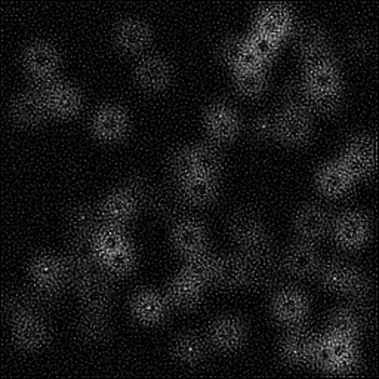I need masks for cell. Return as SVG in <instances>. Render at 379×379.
Returning a JSON list of instances; mask_svg holds the SVG:
<instances>
[{
	"label": "cell",
	"instance_id": "cell-42",
	"mask_svg": "<svg viewBox=\"0 0 379 379\" xmlns=\"http://www.w3.org/2000/svg\"><path fill=\"white\" fill-rule=\"evenodd\" d=\"M174 169L179 176L190 178L197 174L194 152H181L174 160Z\"/></svg>",
	"mask_w": 379,
	"mask_h": 379
},
{
	"label": "cell",
	"instance_id": "cell-45",
	"mask_svg": "<svg viewBox=\"0 0 379 379\" xmlns=\"http://www.w3.org/2000/svg\"><path fill=\"white\" fill-rule=\"evenodd\" d=\"M35 88L38 91V96H49V98H51L60 86L57 84L55 77L51 76V73H49V74L38 76V79L35 81Z\"/></svg>",
	"mask_w": 379,
	"mask_h": 379
},
{
	"label": "cell",
	"instance_id": "cell-26",
	"mask_svg": "<svg viewBox=\"0 0 379 379\" xmlns=\"http://www.w3.org/2000/svg\"><path fill=\"white\" fill-rule=\"evenodd\" d=\"M233 228H234L236 236L240 237L246 244L261 237L258 222L249 212H242L239 213V215H236Z\"/></svg>",
	"mask_w": 379,
	"mask_h": 379
},
{
	"label": "cell",
	"instance_id": "cell-37",
	"mask_svg": "<svg viewBox=\"0 0 379 379\" xmlns=\"http://www.w3.org/2000/svg\"><path fill=\"white\" fill-rule=\"evenodd\" d=\"M249 49L252 51V54L258 58V61L270 58L274 52V49H276V39L266 35V33L258 31L251 40Z\"/></svg>",
	"mask_w": 379,
	"mask_h": 379
},
{
	"label": "cell",
	"instance_id": "cell-17",
	"mask_svg": "<svg viewBox=\"0 0 379 379\" xmlns=\"http://www.w3.org/2000/svg\"><path fill=\"white\" fill-rule=\"evenodd\" d=\"M35 277L43 288H54L62 276V268L60 262L51 256H43L35 264Z\"/></svg>",
	"mask_w": 379,
	"mask_h": 379
},
{
	"label": "cell",
	"instance_id": "cell-31",
	"mask_svg": "<svg viewBox=\"0 0 379 379\" xmlns=\"http://www.w3.org/2000/svg\"><path fill=\"white\" fill-rule=\"evenodd\" d=\"M353 270L341 262H331L327 264L323 270V280L332 288H342L345 289L350 282Z\"/></svg>",
	"mask_w": 379,
	"mask_h": 379
},
{
	"label": "cell",
	"instance_id": "cell-29",
	"mask_svg": "<svg viewBox=\"0 0 379 379\" xmlns=\"http://www.w3.org/2000/svg\"><path fill=\"white\" fill-rule=\"evenodd\" d=\"M122 248H125V237L119 232V228L108 227V228L103 230L101 234L98 236L96 249L104 258L113 252L122 249Z\"/></svg>",
	"mask_w": 379,
	"mask_h": 379
},
{
	"label": "cell",
	"instance_id": "cell-35",
	"mask_svg": "<svg viewBox=\"0 0 379 379\" xmlns=\"http://www.w3.org/2000/svg\"><path fill=\"white\" fill-rule=\"evenodd\" d=\"M197 174H210L220 164V154L212 147H200L194 152Z\"/></svg>",
	"mask_w": 379,
	"mask_h": 379
},
{
	"label": "cell",
	"instance_id": "cell-16",
	"mask_svg": "<svg viewBox=\"0 0 379 379\" xmlns=\"http://www.w3.org/2000/svg\"><path fill=\"white\" fill-rule=\"evenodd\" d=\"M215 276L222 285L236 286L240 285L246 277V267L240 259L227 258L215 267Z\"/></svg>",
	"mask_w": 379,
	"mask_h": 379
},
{
	"label": "cell",
	"instance_id": "cell-44",
	"mask_svg": "<svg viewBox=\"0 0 379 379\" xmlns=\"http://www.w3.org/2000/svg\"><path fill=\"white\" fill-rule=\"evenodd\" d=\"M84 331L88 336L98 339L106 335L107 332V322L103 316L100 315H91L86 317L84 323Z\"/></svg>",
	"mask_w": 379,
	"mask_h": 379
},
{
	"label": "cell",
	"instance_id": "cell-2",
	"mask_svg": "<svg viewBox=\"0 0 379 379\" xmlns=\"http://www.w3.org/2000/svg\"><path fill=\"white\" fill-rule=\"evenodd\" d=\"M368 225L366 221L356 215V213H350L339 220L336 225V236L338 239L345 244H358L361 240L366 237Z\"/></svg>",
	"mask_w": 379,
	"mask_h": 379
},
{
	"label": "cell",
	"instance_id": "cell-30",
	"mask_svg": "<svg viewBox=\"0 0 379 379\" xmlns=\"http://www.w3.org/2000/svg\"><path fill=\"white\" fill-rule=\"evenodd\" d=\"M338 85V76L332 67L312 70L310 74V88L316 94L335 91Z\"/></svg>",
	"mask_w": 379,
	"mask_h": 379
},
{
	"label": "cell",
	"instance_id": "cell-23",
	"mask_svg": "<svg viewBox=\"0 0 379 379\" xmlns=\"http://www.w3.org/2000/svg\"><path fill=\"white\" fill-rule=\"evenodd\" d=\"M215 262H213V259L208 254L194 252L193 256L188 259L187 273L190 278L199 283L209 278L212 274H215Z\"/></svg>",
	"mask_w": 379,
	"mask_h": 379
},
{
	"label": "cell",
	"instance_id": "cell-12",
	"mask_svg": "<svg viewBox=\"0 0 379 379\" xmlns=\"http://www.w3.org/2000/svg\"><path fill=\"white\" fill-rule=\"evenodd\" d=\"M148 38L147 28L142 23L135 21V20H129L123 23L119 30H118V39L120 45L126 49H140L145 45Z\"/></svg>",
	"mask_w": 379,
	"mask_h": 379
},
{
	"label": "cell",
	"instance_id": "cell-38",
	"mask_svg": "<svg viewBox=\"0 0 379 379\" xmlns=\"http://www.w3.org/2000/svg\"><path fill=\"white\" fill-rule=\"evenodd\" d=\"M357 329V322L353 315L350 312H339L332 320V331L334 336H341V338H350L354 335Z\"/></svg>",
	"mask_w": 379,
	"mask_h": 379
},
{
	"label": "cell",
	"instance_id": "cell-11",
	"mask_svg": "<svg viewBox=\"0 0 379 379\" xmlns=\"http://www.w3.org/2000/svg\"><path fill=\"white\" fill-rule=\"evenodd\" d=\"M327 227L326 213L317 208H308L301 212L298 228L305 237H319Z\"/></svg>",
	"mask_w": 379,
	"mask_h": 379
},
{
	"label": "cell",
	"instance_id": "cell-40",
	"mask_svg": "<svg viewBox=\"0 0 379 379\" xmlns=\"http://www.w3.org/2000/svg\"><path fill=\"white\" fill-rule=\"evenodd\" d=\"M85 300L94 305L100 307L104 305L108 300V290L106 288V283L101 280H91L85 286Z\"/></svg>",
	"mask_w": 379,
	"mask_h": 379
},
{
	"label": "cell",
	"instance_id": "cell-34",
	"mask_svg": "<svg viewBox=\"0 0 379 379\" xmlns=\"http://www.w3.org/2000/svg\"><path fill=\"white\" fill-rule=\"evenodd\" d=\"M305 64L307 67L312 70L326 69L332 65V52L322 43L317 46H312L305 51Z\"/></svg>",
	"mask_w": 379,
	"mask_h": 379
},
{
	"label": "cell",
	"instance_id": "cell-3",
	"mask_svg": "<svg viewBox=\"0 0 379 379\" xmlns=\"http://www.w3.org/2000/svg\"><path fill=\"white\" fill-rule=\"evenodd\" d=\"M277 129L288 141L298 142L308 134V122L300 111H288L277 122Z\"/></svg>",
	"mask_w": 379,
	"mask_h": 379
},
{
	"label": "cell",
	"instance_id": "cell-25",
	"mask_svg": "<svg viewBox=\"0 0 379 379\" xmlns=\"http://www.w3.org/2000/svg\"><path fill=\"white\" fill-rule=\"evenodd\" d=\"M163 301L154 293H144L135 301V312L142 320H157L163 315Z\"/></svg>",
	"mask_w": 379,
	"mask_h": 379
},
{
	"label": "cell",
	"instance_id": "cell-14",
	"mask_svg": "<svg viewBox=\"0 0 379 379\" xmlns=\"http://www.w3.org/2000/svg\"><path fill=\"white\" fill-rule=\"evenodd\" d=\"M43 103L38 95L21 96L15 103V118L23 123H35L43 116Z\"/></svg>",
	"mask_w": 379,
	"mask_h": 379
},
{
	"label": "cell",
	"instance_id": "cell-5",
	"mask_svg": "<svg viewBox=\"0 0 379 379\" xmlns=\"http://www.w3.org/2000/svg\"><path fill=\"white\" fill-rule=\"evenodd\" d=\"M95 125H96V130L100 132L103 137L116 138L123 132L126 126V120H125L123 113L119 108L107 107L98 113Z\"/></svg>",
	"mask_w": 379,
	"mask_h": 379
},
{
	"label": "cell",
	"instance_id": "cell-50",
	"mask_svg": "<svg viewBox=\"0 0 379 379\" xmlns=\"http://www.w3.org/2000/svg\"><path fill=\"white\" fill-rule=\"evenodd\" d=\"M73 221L77 227H86L91 222V212H88L84 208L77 209L73 215Z\"/></svg>",
	"mask_w": 379,
	"mask_h": 379
},
{
	"label": "cell",
	"instance_id": "cell-28",
	"mask_svg": "<svg viewBox=\"0 0 379 379\" xmlns=\"http://www.w3.org/2000/svg\"><path fill=\"white\" fill-rule=\"evenodd\" d=\"M49 100H51L52 108L60 114H70L76 111L80 103L77 92L72 88L65 86H60Z\"/></svg>",
	"mask_w": 379,
	"mask_h": 379
},
{
	"label": "cell",
	"instance_id": "cell-32",
	"mask_svg": "<svg viewBox=\"0 0 379 379\" xmlns=\"http://www.w3.org/2000/svg\"><path fill=\"white\" fill-rule=\"evenodd\" d=\"M285 101L289 106V111H302L311 104V94L308 86L301 84H292L285 91Z\"/></svg>",
	"mask_w": 379,
	"mask_h": 379
},
{
	"label": "cell",
	"instance_id": "cell-10",
	"mask_svg": "<svg viewBox=\"0 0 379 379\" xmlns=\"http://www.w3.org/2000/svg\"><path fill=\"white\" fill-rule=\"evenodd\" d=\"M166 64L157 58L145 60L138 69V77L141 84L147 88H159L168 80Z\"/></svg>",
	"mask_w": 379,
	"mask_h": 379
},
{
	"label": "cell",
	"instance_id": "cell-41",
	"mask_svg": "<svg viewBox=\"0 0 379 379\" xmlns=\"http://www.w3.org/2000/svg\"><path fill=\"white\" fill-rule=\"evenodd\" d=\"M296 42L307 51L312 46L322 45V31L315 24H305L296 33Z\"/></svg>",
	"mask_w": 379,
	"mask_h": 379
},
{
	"label": "cell",
	"instance_id": "cell-48",
	"mask_svg": "<svg viewBox=\"0 0 379 379\" xmlns=\"http://www.w3.org/2000/svg\"><path fill=\"white\" fill-rule=\"evenodd\" d=\"M316 104L323 111H334L339 106V96H338V94L335 91L324 92V94H317Z\"/></svg>",
	"mask_w": 379,
	"mask_h": 379
},
{
	"label": "cell",
	"instance_id": "cell-27",
	"mask_svg": "<svg viewBox=\"0 0 379 379\" xmlns=\"http://www.w3.org/2000/svg\"><path fill=\"white\" fill-rule=\"evenodd\" d=\"M132 205H134V200L129 196L114 194L106 203V215L114 222H120L130 215Z\"/></svg>",
	"mask_w": 379,
	"mask_h": 379
},
{
	"label": "cell",
	"instance_id": "cell-18",
	"mask_svg": "<svg viewBox=\"0 0 379 379\" xmlns=\"http://www.w3.org/2000/svg\"><path fill=\"white\" fill-rule=\"evenodd\" d=\"M288 264L293 273L308 274L315 270L317 264V256L308 246H296L289 254Z\"/></svg>",
	"mask_w": 379,
	"mask_h": 379
},
{
	"label": "cell",
	"instance_id": "cell-39",
	"mask_svg": "<svg viewBox=\"0 0 379 379\" xmlns=\"http://www.w3.org/2000/svg\"><path fill=\"white\" fill-rule=\"evenodd\" d=\"M373 160L365 157V156H360L354 152H349V154L345 156L344 159V166L342 169L347 172L349 175H354V176H360V175H365Z\"/></svg>",
	"mask_w": 379,
	"mask_h": 379
},
{
	"label": "cell",
	"instance_id": "cell-13",
	"mask_svg": "<svg viewBox=\"0 0 379 379\" xmlns=\"http://www.w3.org/2000/svg\"><path fill=\"white\" fill-rule=\"evenodd\" d=\"M15 338L27 349L38 347L45 338V327L36 319L23 317L15 329Z\"/></svg>",
	"mask_w": 379,
	"mask_h": 379
},
{
	"label": "cell",
	"instance_id": "cell-43",
	"mask_svg": "<svg viewBox=\"0 0 379 379\" xmlns=\"http://www.w3.org/2000/svg\"><path fill=\"white\" fill-rule=\"evenodd\" d=\"M106 261H107V266H108V268L111 271L125 273L132 266V255H130V252L126 249V246H125V248L107 255Z\"/></svg>",
	"mask_w": 379,
	"mask_h": 379
},
{
	"label": "cell",
	"instance_id": "cell-8",
	"mask_svg": "<svg viewBox=\"0 0 379 379\" xmlns=\"http://www.w3.org/2000/svg\"><path fill=\"white\" fill-rule=\"evenodd\" d=\"M222 55L227 62L239 65L240 69L258 67V58L252 54L249 46L237 39H232L224 43Z\"/></svg>",
	"mask_w": 379,
	"mask_h": 379
},
{
	"label": "cell",
	"instance_id": "cell-47",
	"mask_svg": "<svg viewBox=\"0 0 379 379\" xmlns=\"http://www.w3.org/2000/svg\"><path fill=\"white\" fill-rule=\"evenodd\" d=\"M312 356L316 357L317 363L324 366V368H331L334 366V357L331 353V347H329V342H320L319 345L315 347V351H312Z\"/></svg>",
	"mask_w": 379,
	"mask_h": 379
},
{
	"label": "cell",
	"instance_id": "cell-51",
	"mask_svg": "<svg viewBox=\"0 0 379 379\" xmlns=\"http://www.w3.org/2000/svg\"><path fill=\"white\" fill-rule=\"evenodd\" d=\"M370 46H372V43H370V39L368 36H360L354 42V49L358 54H368Z\"/></svg>",
	"mask_w": 379,
	"mask_h": 379
},
{
	"label": "cell",
	"instance_id": "cell-24",
	"mask_svg": "<svg viewBox=\"0 0 379 379\" xmlns=\"http://www.w3.org/2000/svg\"><path fill=\"white\" fill-rule=\"evenodd\" d=\"M327 342H329V347H331V353L334 357V368H339L342 370L353 368L354 365L353 349L349 339L341 338V336H334Z\"/></svg>",
	"mask_w": 379,
	"mask_h": 379
},
{
	"label": "cell",
	"instance_id": "cell-6",
	"mask_svg": "<svg viewBox=\"0 0 379 379\" xmlns=\"http://www.w3.org/2000/svg\"><path fill=\"white\" fill-rule=\"evenodd\" d=\"M57 64V55L52 51V47L47 45H35L30 47L27 54V65L31 72H35L36 76L49 74Z\"/></svg>",
	"mask_w": 379,
	"mask_h": 379
},
{
	"label": "cell",
	"instance_id": "cell-22",
	"mask_svg": "<svg viewBox=\"0 0 379 379\" xmlns=\"http://www.w3.org/2000/svg\"><path fill=\"white\" fill-rule=\"evenodd\" d=\"M213 338L221 347H234L242 339V326L233 319H224L213 327Z\"/></svg>",
	"mask_w": 379,
	"mask_h": 379
},
{
	"label": "cell",
	"instance_id": "cell-1",
	"mask_svg": "<svg viewBox=\"0 0 379 379\" xmlns=\"http://www.w3.org/2000/svg\"><path fill=\"white\" fill-rule=\"evenodd\" d=\"M258 26L259 31L266 33V35L271 36L273 39L283 36L290 26L289 13L286 9L280 6H270L261 12Z\"/></svg>",
	"mask_w": 379,
	"mask_h": 379
},
{
	"label": "cell",
	"instance_id": "cell-36",
	"mask_svg": "<svg viewBox=\"0 0 379 379\" xmlns=\"http://www.w3.org/2000/svg\"><path fill=\"white\" fill-rule=\"evenodd\" d=\"M203 354V345L200 339L196 336H186L179 341L178 344V356L181 360L187 361V363H193V361L199 360Z\"/></svg>",
	"mask_w": 379,
	"mask_h": 379
},
{
	"label": "cell",
	"instance_id": "cell-20",
	"mask_svg": "<svg viewBox=\"0 0 379 379\" xmlns=\"http://www.w3.org/2000/svg\"><path fill=\"white\" fill-rule=\"evenodd\" d=\"M172 300L179 305H191L199 298V283L196 280L187 277H181L171 288Z\"/></svg>",
	"mask_w": 379,
	"mask_h": 379
},
{
	"label": "cell",
	"instance_id": "cell-49",
	"mask_svg": "<svg viewBox=\"0 0 379 379\" xmlns=\"http://www.w3.org/2000/svg\"><path fill=\"white\" fill-rule=\"evenodd\" d=\"M274 129H277V123L271 120V118H261L255 123V132L261 138H268L273 135Z\"/></svg>",
	"mask_w": 379,
	"mask_h": 379
},
{
	"label": "cell",
	"instance_id": "cell-19",
	"mask_svg": "<svg viewBox=\"0 0 379 379\" xmlns=\"http://www.w3.org/2000/svg\"><path fill=\"white\" fill-rule=\"evenodd\" d=\"M316 342L307 332H295L286 341V353L292 360L301 361L315 351Z\"/></svg>",
	"mask_w": 379,
	"mask_h": 379
},
{
	"label": "cell",
	"instance_id": "cell-4",
	"mask_svg": "<svg viewBox=\"0 0 379 379\" xmlns=\"http://www.w3.org/2000/svg\"><path fill=\"white\" fill-rule=\"evenodd\" d=\"M208 123H209V129L212 134L222 140L234 135L236 128H237V120H236L234 113L227 107L213 108L209 113Z\"/></svg>",
	"mask_w": 379,
	"mask_h": 379
},
{
	"label": "cell",
	"instance_id": "cell-7",
	"mask_svg": "<svg viewBox=\"0 0 379 379\" xmlns=\"http://www.w3.org/2000/svg\"><path fill=\"white\" fill-rule=\"evenodd\" d=\"M175 243L181 251L190 254L197 252L203 244L202 228L190 221L181 222L175 230Z\"/></svg>",
	"mask_w": 379,
	"mask_h": 379
},
{
	"label": "cell",
	"instance_id": "cell-33",
	"mask_svg": "<svg viewBox=\"0 0 379 379\" xmlns=\"http://www.w3.org/2000/svg\"><path fill=\"white\" fill-rule=\"evenodd\" d=\"M239 88L248 95L259 94L264 88V76L258 67L242 69L237 76Z\"/></svg>",
	"mask_w": 379,
	"mask_h": 379
},
{
	"label": "cell",
	"instance_id": "cell-15",
	"mask_svg": "<svg viewBox=\"0 0 379 379\" xmlns=\"http://www.w3.org/2000/svg\"><path fill=\"white\" fill-rule=\"evenodd\" d=\"M186 193L193 202L203 203L208 202L215 193V184L208 174H194L188 178Z\"/></svg>",
	"mask_w": 379,
	"mask_h": 379
},
{
	"label": "cell",
	"instance_id": "cell-46",
	"mask_svg": "<svg viewBox=\"0 0 379 379\" xmlns=\"http://www.w3.org/2000/svg\"><path fill=\"white\" fill-rule=\"evenodd\" d=\"M350 152H354V153H357L360 156H365V157L373 160L375 145H373L372 140H369L366 137H358V138H356V140L351 141Z\"/></svg>",
	"mask_w": 379,
	"mask_h": 379
},
{
	"label": "cell",
	"instance_id": "cell-9",
	"mask_svg": "<svg viewBox=\"0 0 379 379\" xmlns=\"http://www.w3.org/2000/svg\"><path fill=\"white\" fill-rule=\"evenodd\" d=\"M276 311L278 317L285 322H296L302 317L305 311L304 298L298 292L288 290L278 296L276 302Z\"/></svg>",
	"mask_w": 379,
	"mask_h": 379
},
{
	"label": "cell",
	"instance_id": "cell-21",
	"mask_svg": "<svg viewBox=\"0 0 379 379\" xmlns=\"http://www.w3.org/2000/svg\"><path fill=\"white\" fill-rule=\"evenodd\" d=\"M322 187L331 194H341L349 188L350 175L339 166H327L320 175Z\"/></svg>",
	"mask_w": 379,
	"mask_h": 379
}]
</instances>
